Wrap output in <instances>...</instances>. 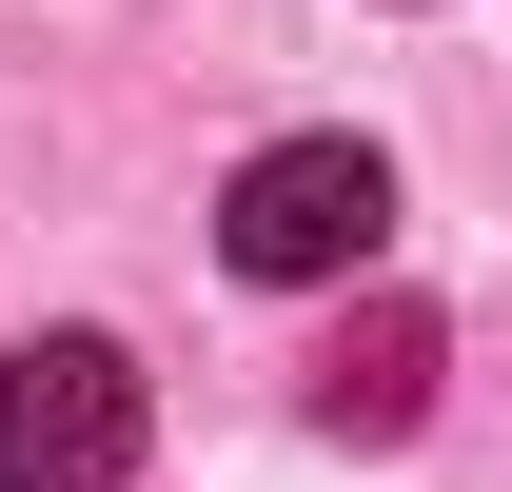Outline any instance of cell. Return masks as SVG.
<instances>
[{
    "label": "cell",
    "mask_w": 512,
    "mask_h": 492,
    "mask_svg": "<svg viewBox=\"0 0 512 492\" xmlns=\"http://www.w3.org/2000/svg\"><path fill=\"white\" fill-rule=\"evenodd\" d=\"M375 237H394V158H375V138H256L237 197H217V256H237V276H276V296L375 276Z\"/></svg>",
    "instance_id": "obj_1"
},
{
    "label": "cell",
    "mask_w": 512,
    "mask_h": 492,
    "mask_svg": "<svg viewBox=\"0 0 512 492\" xmlns=\"http://www.w3.org/2000/svg\"><path fill=\"white\" fill-rule=\"evenodd\" d=\"M158 394H138L119 335H20L0 355V492H119Z\"/></svg>",
    "instance_id": "obj_2"
},
{
    "label": "cell",
    "mask_w": 512,
    "mask_h": 492,
    "mask_svg": "<svg viewBox=\"0 0 512 492\" xmlns=\"http://www.w3.org/2000/svg\"><path fill=\"white\" fill-rule=\"evenodd\" d=\"M414 394H434V315H375V335H335L316 433H414Z\"/></svg>",
    "instance_id": "obj_3"
}]
</instances>
